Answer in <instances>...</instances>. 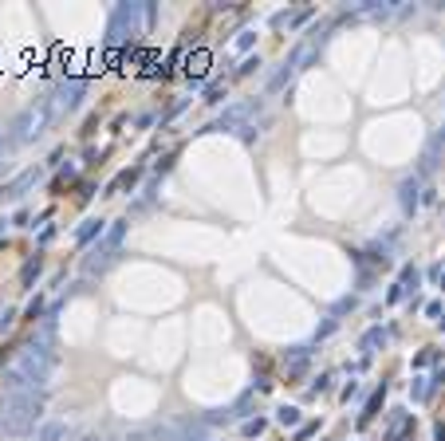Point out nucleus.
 I'll return each mask as SVG.
<instances>
[{
    "label": "nucleus",
    "mask_w": 445,
    "mask_h": 441,
    "mask_svg": "<svg viewBox=\"0 0 445 441\" xmlns=\"http://www.w3.org/2000/svg\"><path fill=\"white\" fill-rule=\"evenodd\" d=\"M257 107H260V103H252V99H248V103H237V107H228L225 114L217 119V126H213V131H240V126H245V119H248V114H252Z\"/></svg>",
    "instance_id": "7"
},
{
    "label": "nucleus",
    "mask_w": 445,
    "mask_h": 441,
    "mask_svg": "<svg viewBox=\"0 0 445 441\" xmlns=\"http://www.w3.org/2000/svg\"><path fill=\"white\" fill-rule=\"evenodd\" d=\"M95 237H103V220H99V217H87L79 229H75V241H79V244H91Z\"/></svg>",
    "instance_id": "10"
},
{
    "label": "nucleus",
    "mask_w": 445,
    "mask_h": 441,
    "mask_svg": "<svg viewBox=\"0 0 445 441\" xmlns=\"http://www.w3.org/2000/svg\"><path fill=\"white\" fill-rule=\"evenodd\" d=\"M378 406H382V390H378L375 398L366 402V410H363V421H366V418H375V410H378Z\"/></svg>",
    "instance_id": "19"
},
{
    "label": "nucleus",
    "mask_w": 445,
    "mask_h": 441,
    "mask_svg": "<svg viewBox=\"0 0 445 441\" xmlns=\"http://www.w3.org/2000/svg\"><path fill=\"white\" fill-rule=\"evenodd\" d=\"M193 441H209V437H193Z\"/></svg>",
    "instance_id": "32"
},
{
    "label": "nucleus",
    "mask_w": 445,
    "mask_h": 441,
    "mask_svg": "<svg viewBox=\"0 0 445 441\" xmlns=\"http://www.w3.org/2000/svg\"><path fill=\"white\" fill-rule=\"evenodd\" d=\"M276 421L284 426V430H292V426L299 430V410H296V406H280V410H276Z\"/></svg>",
    "instance_id": "14"
},
{
    "label": "nucleus",
    "mask_w": 445,
    "mask_h": 441,
    "mask_svg": "<svg viewBox=\"0 0 445 441\" xmlns=\"http://www.w3.org/2000/svg\"><path fill=\"white\" fill-rule=\"evenodd\" d=\"M4 154H8V142H4V134H0V162H4Z\"/></svg>",
    "instance_id": "28"
},
{
    "label": "nucleus",
    "mask_w": 445,
    "mask_h": 441,
    "mask_svg": "<svg viewBox=\"0 0 445 441\" xmlns=\"http://www.w3.org/2000/svg\"><path fill=\"white\" fill-rule=\"evenodd\" d=\"M44 414V394L32 390V394H4L0 398V430L20 437V433H32L36 421Z\"/></svg>",
    "instance_id": "2"
},
{
    "label": "nucleus",
    "mask_w": 445,
    "mask_h": 441,
    "mask_svg": "<svg viewBox=\"0 0 445 441\" xmlns=\"http://www.w3.org/2000/svg\"><path fill=\"white\" fill-rule=\"evenodd\" d=\"M307 355H311V351H307V347H296V351L288 355V359H284L288 374H299V371H304V367H307Z\"/></svg>",
    "instance_id": "13"
},
{
    "label": "nucleus",
    "mask_w": 445,
    "mask_h": 441,
    "mask_svg": "<svg viewBox=\"0 0 445 441\" xmlns=\"http://www.w3.org/2000/svg\"><path fill=\"white\" fill-rule=\"evenodd\" d=\"M437 441H445V426H437Z\"/></svg>",
    "instance_id": "31"
},
{
    "label": "nucleus",
    "mask_w": 445,
    "mask_h": 441,
    "mask_svg": "<svg viewBox=\"0 0 445 441\" xmlns=\"http://www.w3.org/2000/svg\"><path fill=\"white\" fill-rule=\"evenodd\" d=\"M382 343H386V331H382V327H370V331L363 335V343H359V347H363V355L370 359V355H375L378 347H382Z\"/></svg>",
    "instance_id": "12"
},
{
    "label": "nucleus",
    "mask_w": 445,
    "mask_h": 441,
    "mask_svg": "<svg viewBox=\"0 0 445 441\" xmlns=\"http://www.w3.org/2000/svg\"><path fill=\"white\" fill-rule=\"evenodd\" d=\"M327 382H331V374H319L316 386H311V394H323V390H327Z\"/></svg>",
    "instance_id": "23"
},
{
    "label": "nucleus",
    "mask_w": 445,
    "mask_h": 441,
    "mask_svg": "<svg viewBox=\"0 0 445 441\" xmlns=\"http://www.w3.org/2000/svg\"><path fill=\"white\" fill-rule=\"evenodd\" d=\"M75 441H99V437H95V433H83V437H75Z\"/></svg>",
    "instance_id": "30"
},
{
    "label": "nucleus",
    "mask_w": 445,
    "mask_h": 441,
    "mask_svg": "<svg viewBox=\"0 0 445 441\" xmlns=\"http://www.w3.org/2000/svg\"><path fill=\"white\" fill-rule=\"evenodd\" d=\"M410 394H414V398H425V394H430V386H425V379H414V386H410Z\"/></svg>",
    "instance_id": "21"
},
{
    "label": "nucleus",
    "mask_w": 445,
    "mask_h": 441,
    "mask_svg": "<svg viewBox=\"0 0 445 441\" xmlns=\"http://www.w3.org/2000/svg\"><path fill=\"white\" fill-rule=\"evenodd\" d=\"M245 433H248V437H257V433H264V421H245Z\"/></svg>",
    "instance_id": "22"
},
{
    "label": "nucleus",
    "mask_w": 445,
    "mask_h": 441,
    "mask_svg": "<svg viewBox=\"0 0 445 441\" xmlns=\"http://www.w3.org/2000/svg\"><path fill=\"white\" fill-rule=\"evenodd\" d=\"M36 178H40V170H24L20 178H16V181L8 185V190H4V197H12V201L24 197V190H28V185H36Z\"/></svg>",
    "instance_id": "9"
},
{
    "label": "nucleus",
    "mask_w": 445,
    "mask_h": 441,
    "mask_svg": "<svg viewBox=\"0 0 445 441\" xmlns=\"http://www.w3.org/2000/svg\"><path fill=\"white\" fill-rule=\"evenodd\" d=\"M83 95H87V83L83 79H60L56 83V91H51V99H48V107H51V119H63V114H71V110L83 103Z\"/></svg>",
    "instance_id": "5"
},
{
    "label": "nucleus",
    "mask_w": 445,
    "mask_h": 441,
    "mask_svg": "<svg viewBox=\"0 0 445 441\" xmlns=\"http://www.w3.org/2000/svg\"><path fill=\"white\" fill-rule=\"evenodd\" d=\"M311 433H316V426H311V421H307V426H299V430H296V441H304V437H311Z\"/></svg>",
    "instance_id": "24"
},
{
    "label": "nucleus",
    "mask_w": 445,
    "mask_h": 441,
    "mask_svg": "<svg viewBox=\"0 0 445 441\" xmlns=\"http://www.w3.org/2000/svg\"><path fill=\"white\" fill-rule=\"evenodd\" d=\"M127 441H150V430H138V433H130Z\"/></svg>",
    "instance_id": "27"
},
{
    "label": "nucleus",
    "mask_w": 445,
    "mask_h": 441,
    "mask_svg": "<svg viewBox=\"0 0 445 441\" xmlns=\"http://www.w3.org/2000/svg\"><path fill=\"white\" fill-rule=\"evenodd\" d=\"M425 315H430V320H437V323H441V303H430V308H425Z\"/></svg>",
    "instance_id": "25"
},
{
    "label": "nucleus",
    "mask_w": 445,
    "mask_h": 441,
    "mask_svg": "<svg viewBox=\"0 0 445 441\" xmlns=\"http://www.w3.org/2000/svg\"><path fill=\"white\" fill-rule=\"evenodd\" d=\"M4 232H8V220H0V241H4Z\"/></svg>",
    "instance_id": "29"
},
{
    "label": "nucleus",
    "mask_w": 445,
    "mask_h": 441,
    "mask_svg": "<svg viewBox=\"0 0 445 441\" xmlns=\"http://www.w3.org/2000/svg\"><path fill=\"white\" fill-rule=\"evenodd\" d=\"M67 437V421H44L40 433H36V441H63Z\"/></svg>",
    "instance_id": "11"
},
{
    "label": "nucleus",
    "mask_w": 445,
    "mask_h": 441,
    "mask_svg": "<svg viewBox=\"0 0 445 441\" xmlns=\"http://www.w3.org/2000/svg\"><path fill=\"white\" fill-rule=\"evenodd\" d=\"M56 374V355L40 351V347H24L20 359L8 367L4 374V394H32V390H44Z\"/></svg>",
    "instance_id": "1"
},
{
    "label": "nucleus",
    "mask_w": 445,
    "mask_h": 441,
    "mask_svg": "<svg viewBox=\"0 0 445 441\" xmlns=\"http://www.w3.org/2000/svg\"><path fill=\"white\" fill-rule=\"evenodd\" d=\"M150 20H154V4H119V8L110 12L107 44H110V48H119V44L134 40Z\"/></svg>",
    "instance_id": "3"
},
{
    "label": "nucleus",
    "mask_w": 445,
    "mask_h": 441,
    "mask_svg": "<svg viewBox=\"0 0 445 441\" xmlns=\"http://www.w3.org/2000/svg\"><path fill=\"white\" fill-rule=\"evenodd\" d=\"M398 201H402V209H406V213H414V209H418V178H406L402 185H398Z\"/></svg>",
    "instance_id": "8"
},
{
    "label": "nucleus",
    "mask_w": 445,
    "mask_h": 441,
    "mask_svg": "<svg viewBox=\"0 0 445 441\" xmlns=\"http://www.w3.org/2000/svg\"><path fill=\"white\" fill-rule=\"evenodd\" d=\"M48 122H51L48 99L28 103V107L16 114V122H12V146H28V142H36L44 131H48Z\"/></svg>",
    "instance_id": "4"
},
{
    "label": "nucleus",
    "mask_w": 445,
    "mask_h": 441,
    "mask_svg": "<svg viewBox=\"0 0 445 441\" xmlns=\"http://www.w3.org/2000/svg\"><path fill=\"white\" fill-rule=\"evenodd\" d=\"M36 276H40V256L24 264V288H32V280H36Z\"/></svg>",
    "instance_id": "18"
},
{
    "label": "nucleus",
    "mask_w": 445,
    "mask_h": 441,
    "mask_svg": "<svg viewBox=\"0 0 445 441\" xmlns=\"http://www.w3.org/2000/svg\"><path fill=\"white\" fill-rule=\"evenodd\" d=\"M252 40H257V32H252V28H245V32L237 36V48H252Z\"/></svg>",
    "instance_id": "20"
},
{
    "label": "nucleus",
    "mask_w": 445,
    "mask_h": 441,
    "mask_svg": "<svg viewBox=\"0 0 445 441\" xmlns=\"http://www.w3.org/2000/svg\"><path fill=\"white\" fill-rule=\"evenodd\" d=\"M12 320H16V311H12V308H4V315H0V331L8 327V323H12Z\"/></svg>",
    "instance_id": "26"
},
{
    "label": "nucleus",
    "mask_w": 445,
    "mask_h": 441,
    "mask_svg": "<svg viewBox=\"0 0 445 441\" xmlns=\"http://www.w3.org/2000/svg\"><path fill=\"white\" fill-rule=\"evenodd\" d=\"M221 95H225V79H213V83L205 87V99H209V103H221Z\"/></svg>",
    "instance_id": "16"
},
{
    "label": "nucleus",
    "mask_w": 445,
    "mask_h": 441,
    "mask_svg": "<svg viewBox=\"0 0 445 441\" xmlns=\"http://www.w3.org/2000/svg\"><path fill=\"white\" fill-rule=\"evenodd\" d=\"M418 280H422V276H418V268H402V291H414Z\"/></svg>",
    "instance_id": "17"
},
{
    "label": "nucleus",
    "mask_w": 445,
    "mask_h": 441,
    "mask_svg": "<svg viewBox=\"0 0 445 441\" xmlns=\"http://www.w3.org/2000/svg\"><path fill=\"white\" fill-rule=\"evenodd\" d=\"M115 256H119V249L107 244V237H99V244H91L87 256H83V276H99V272H107L110 264H115Z\"/></svg>",
    "instance_id": "6"
},
{
    "label": "nucleus",
    "mask_w": 445,
    "mask_h": 441,
    "mask_svg": "<svg viewBox=\"0 0 445 441\" xmlns=\"http://www.w3.org/2000/svg\"><path fill=\"white\" fill-rule=\"evenodd\" d=\"M205 67H209V55H205V51L189 55V75H193V79H201V75H205Z\"/></svg>",
    "instance_id": "15"
}]
</instances>
